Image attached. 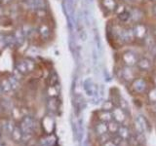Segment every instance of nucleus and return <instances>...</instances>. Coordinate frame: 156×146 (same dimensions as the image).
<instances>
[{
  "label": "nucleus",
  "mask_w": 156,
  "mask_h": 146,
  "mask_svg": "<svg viewBox=\"0 0 156 146\" xmlns=\"http://www.w3.org/2000/svg\"><path fill=\"white\" fill-rule=\"evenodd\" d=\"M95 131L97 133L98 135H101L105 134L108 131V129H107V123H105V122H100L95 126Z\"/></svg>",
  "instance_id": "ddd939ff"
},
{
  "label": "nucleus",
  "mask_w": 156,
  "mask_h": 146,
  "mask_svg": "<svg viewBox=\"0 0 156 146\" xmlns=\"http://www.w3.org/2000/svg\"><path fill=\"white\" fill-rule=\"evenodd\" d=\"M132 88H133L134 92H138V94H141V92H144L146 89V82L143 78H136V79L132 82Z\"/></svg>",
  "instance_id": "39448f33"
},
{
  "label": "nucleus",
  "mask_w": 156,
  "mask_h": 146,
  "mask_svg": "<svg viewBox=\"0 0 156 146\" xmlns=\"http://www.w3.org/2000/svg\"><path fill=\"white\" fill-rule=\"evenodd\" d=\"M27 63V69H28V72H31L34 70V67H35V64H34V61L31 60V58H26L24 60Z\"/></svg>",
  "instance_id": "b1692460"
},
{
  "label": "nucleus",
  "mask_w": 156,
  "mask_h": 146,
  "mask_svg": "<svg viewBox=\"0 0 156 146\" xmlns=\"http://www.w3.org/2000/svg\"><path fill=\"white\" fill-rule=\"evenodd\" d=\"M114 108V103L111 100H105L102 103V110L105 111H112V109Z\"/></svg>",
  "instance_id": "412c9836"
},
{
  "label": "nucleus",
  "mask_w": 156,
  "mask_h": 146,
  "mask_svg": "<svg viewBox=\"0 0 156 146\" xmlns=\"http://www.w3.org/2000/svg\"><path fill=\"white\" fill-rule=\"evenodd\" d=\"M117 134H118L122 139L128 140L132 134H131V131H130L128 127H126V126H120L119 129H118V131H117Z\"/></svg>",
  "instance_id": "9b49d317"
},
{
  "label": "nucleus",
  "mask_w": 156,
  "mask_h": 146,
  "mask_svg": "<svg viewBox=\"0 0 156 146\" xmlns=\"http://www.w3.org/2000/svg\"><path fill=\"white\" fill-rule=\"evenodd\" d=\"M135 126H136V133H140V134H144V133H145V131H148L150 129L148 122L146 121V119L141 115H139L138 117H136V122H135Z\"/></svg>",
  "instance_id": "f257e3e1"
},
{
  "label": "nucleus",
  "mask_w": 156,
  "mask_h": 146,
  "mask_svg": "<svg viewBox=\"0 0 156 146\" xmlns=\"http://www.w3.org/2000/svg\"><path fill=\"white\" fill-rule=\"evenodd\" d=\"M48 106L52 111H56L58 109V100L55 99V97H52L50 101L48 102Z\"/></svg>",
  "instance_id": "4be33fe9"
},
{
  "label": "nucleus",
  "mask_w": 156,
  "mask_h": 146,
  "mask_svg": "<svg viewBox=\"0 0 156 146\" xmlns=\"http://www.w3.org/2000/svg\"><path fill=\"white\" fill-rule=\"evenodd\" d=\"M0 89H1L2 92H9L12 90V86L10 84L9 79H3L0 82Z\"/></svg>",
  "instance_id": "dca6fc26"
},
{
  "label": "nucleus",
  "mask_w": 156,
  "mask_h": 146,
  "mask_svg": "<svg viewBox=\"0 0 156 146\" xmlns=\"http://www.w3.org/2000/svg\"><path fill=\"white\" fill-rule=\"evenodd\" d=\"M99 139H100V142L104 144V143L106 142V141L110 140L111 138H110V135L108 134V133H106V134H105L99 135Z\"/></svg>",
  "instance_id": "a878e982"
},
{
  "label": "nucleus",
  "mask_w": 156,
  "mask_h": 146,
  "mask_svg": "<svg viewBox=\"0 0 156 146\" xmlns=\"http://www.w3.org/2000/svg\"><path fill=\"white\" fill-rule=\"evenodd\" d=\"M126 1H134V0H126Z\"/></svg>",
  "instance_id": "72a5a7b5"
},
{
  "label": "nucleus",
  "mask_w": 156,
  "mask_h": 146,
  "mask_svg": "<svg viewBox=\"0 0 156 146\" xmlns=\"http://www.w3.org/2000/svg\"><path fill=\"white\" fill-rule=\"evenodd\" d=\"M134 36L139 40H144L147 35V27L143 23H136L133 28Z\"/></svg>",
  "instance_id": "f03ea898"
},
{
  "label": "nucleus",
  "mask_w": 156,
  "mask_h": 146,
  "mask_svg": "<svg viewBox=\"0 0 156 146\" xmlns=\"http://www.w3.org/2000/svg\"><path fill=\"white\" fill-rule=\"evenodd\" d=\"M102 146H117V145L110 139V140H108V141H106L105 143L102 144Z\"/></svg>",
  "instance_id": "c85d7f7f"
},
{
  "label": "nucleus",
  "mask_w": 156,
  "mask_h": 146,
  "mask_svg": "<svg viewBox=\"0 0 156 146\" xmlns=\"http://www.w3.org/2000/svg\"><path fill=\"white\" fill-rule=\"evenodd\" d=\"M122 61H123L126 66H134L138 62V57H136V54H134L133 52L127 51L122 55Z\"/></svg>",
  "instance_id": "7ed1b4c3"
},
{
  "label": "nucleus",
  "mask_w": 156,
  "mask_h": 146,
  "mask_svg": "<svg viewBox=\"0 0 156 146\" xmlns=\"http://www.w3.org/2000/svg\"><path fill=\"white\" fill-rule=\"evenodd\" d=\"M101 5L108 12H115L117 7V3L115 0H101Z\"/></svg>",
  "instance_id": "9d476101"
},
{
  "label": "nucleus",
  "mask_w": 156,
  "mask_h": 146,
  "mask_svg": "<svg viewBox=\"0 0 156 146\" xmlns=\"http://www.w3.org/2000/svg\"><path fill=\"white\" fill-rule=\"evenodd\" d=\"M124 11H126V8L124 5H117V7H116V10H115V12L117 13V15H119L121 13H123Z\"/></svg>",
  "instance_id": "cd10ccee"
},
{
  "label": "nucleus",
  "mask_w": 156,
  "mask_h": 146,
  "mask_svg": "<svg viewBox=\"0 0 156 146\" xmlns=\"http://www.w3.org/2000/svg\"><path fill=\"white\" fill-rule=\"evenodd\" d=\"M136 65H138L139 69L143 70V71H147L151 68V61L147 57H141L140 60H138Z\"/></svg>",
  "instance_id": "1a4fd4ad"
},
{
  "label": "nucleus",
  "mask_w": 156,
  "mask_h": 146,
  "mask_svg": "<svg viewBox=\"0 0 156 146\" xmlns=\"http://www.w3.org/2000/svg\"><path fill=\"white\" fill-rule=\"evenodd\" d=\"M143 16H144V14L140 9H134L133 11L131 12V18L136 22L140 21V19L143 18Z\"/></svg>",
  "instance_id": "6ab92c4d"
},
{
  "label": "nucleus",
  "mask_w": 156,
  "mask_h": 146,
  "mask_svg": "<svg viewBox=\"0 0 156 146\" xmlns=\"http://www.w3.org/2000/svg\"><path fill=\"white\" fill-rule=\"evenodd\" d=\"M147 96H148V100L151 102V103H154V102H156V88H154V89L149 91Z\"/></svg>",
  "instance_id": "5701e85b"
},
{
  "label": "nucleus",
  "mask_w": 156,
  "mask_h": 146,
  "mask_svg": "<svg viewBox=\"0 0 156 146\" xmlns=\"http://www.w3.org/2000/svg\"><path fill=\"white\" fill-rule=\"evenodd\" d=\"M119 127V124L115 121H110L107 124V129H108V131H110L111 134H117Z\"/></svg>",
  "instance_id": "f3484780"
},
{
  "label": "nucleus",
  "mask_w": 156,
  "mask_h": 146,
  "mask_svg": "<svg viewBox=\"0 0 156 146\" xmlns=\"http://www.w3.org/2000/svg\"><path fill=\"white\" fill-rule=\"evenodd\" d=\"M151 1H154V0H151Z\"/></svg>",
  "instance_id": "f704fd0d"
},
{
  "label": "nucleus",
  "mask_w": 156,
  "mask_h": 146,
  "mask_svg": "<svg viewBox=\"0 0 156 146\" xmlns=\"http://www.w3.org/2000/svg\"><path fill=\"white\" fill-rule=\"evenodd\" d=\"M3 16H4V9H3V7L0 6V18Z\"/></svg>",
  "instance_id": "7c9ffc66"
},
{
  "label": "nucleus",
  "mask_w": 156,
  "mask_h": 146,
  "mask_svg": "<svg viewBox=\"0 0 156 146\" xmlns=\"http://www.w3.org/2000/svg\"><path fill=\"white\" fill-rule=\"evenodd\" d=\"M118 19H119V21L122 22V23H126V22H128L129 19H131V12L130 11H124L123 13H121L118 15Z\"/></svg>",
  "instance_id": "aec40b11"
},
{
  "label": "nucleus",
  "mask_w": 156,
  "mask_h": 146,
  "mask_svg": "<svg viewBox=\"0 0 156 146\" xmlns=\"http://www.w3.org/2000/svg\"><path fill=\"white\" fill-rule=\"evenodd\" d=\"M8 79L10 81V84H11V86H12V89H16V88H18V86H19V80H18L17 77H15L13 75L11 77H9Z\"/></svg>",
  "instance_id": "393cba45"
},
{
  "label": "nucleus",
  "mask_w": 156,
  "mask_h": 146,
  "mask_svg": "<svg viewBox=\"0 0 156 146\" xmlns=\"http://www.w3.org/2000/svg\"><path fill=\"white\" fill-rule=\"evenodd\" d=\"M153 81H154V85H155V88H156V76L154 77V79H153Z\"/></svg>",
  "instance_id": "473e14b6"
},
{
  "label": "nucleus",
  "mask_w": 156,
  "mask_h": 146,
  "mask_svg": "<svg viewBox=\"0 0 156 146\" xmlns=\"http://www.w3.org/2000/svg\"><path fill=\"white\" fill-rule=\"evenodd\" d=\"M10 1H11V0H1V3L3 5H7V4L10 3Z\"/></svg>",
  "instance_id": "2f4dec72"
},
{
  "label": "nucleus",
  "mask_w": 156,
  "mask_h": 146,
  "mask_svg": "<svg viewBox=\"0 0 156 146\" xmlns=\"http://www.w3.org/2000/svg\"><path fill=\"white\" fill-rule=\"evenodd\" d=\"M84 90L86 92V94L89 96H95L98 94V89L97 86L95 85V83L93 82L91 79H87L84 81Z\"/></svg>",
  "instance_id": "423d86ee"
},
{
  "label": "nucleus",
  "mask_w": 156,
  "mask_h": 146,
  "mask_svg": "<svg viewBox=\"0 0 156 146\" xmlns=\"http://www.w3.org/2000/svg\"><path fill=\"white\" fill-rule=\"evenodd\" d=\"M0 3H1V0H0Z\"/></svg>",
  "instance_id": "c9c22d12"
},
{
  "label": "nucleus",
  "mask_w": 156,
  "mask_h": 146,
  "mask_svg": "<svg viewBox=\"0 0 156 146\" xmlns=\"http://www.w3.org/2000/svg\"><path fill=\"white\" fill-rule=\"evenodd\" d=\"M16 72H18L20 75H26L27 73H28V69L27 66V63L24 61H19L16 64Z\"/></svg>",
  "instance_id": "4468645a"
},
{
  "label": "nucleus",
  "mask_w": 156,
  "mask_h": 146,
  "mask_svg": "<svg viewBox=\"0 0 156 146\" xmlns=\"http://www.w3.org/2000/svg\"><path fill=\"white\" fill-rule=\"evenodd\" d=\"M38 34L43 40H48L51 35V28L47 23H42L38 27Z\"/></svg>",
  "instance_id": "6e6552de"
},
{
  "label": "nucleus",
  "mask_w": 156,
  "mask_h": 146,
  "mask_svg": "<svg viewBox=\"0 0 156 146\" xmlns=\"http://www.w3.org/2000/svg\"><path fill=\"white\" fill-rule=\"evenodd\" d=\"M151 111L156 113V102H154V103H152V105H151Z\"/></svg>",
  "instance_id": "c756f323"
},
{
  "label": "nucleus",
  "mask_w": 156,
  "mask_h": 146,
  "mask_svg": "<svg viewBox=\"0 0 156 146\" xmlns=\"http://www.w3.org/2000/svg\"><path fill=\"white\" fill-rule=\"evenodd\" d=\"M14 34V37L16 39V42H17V45L19 46H22L23 44L26 41V35L23 31V29H16Z\"/></svg>",
  "instance_id": "f8f14e48"
},
{
  "label": "nucleus",
  "mask_w": 156,
  "mask_h": 146,
  "mask_svg": "<svg viewBox=\"0 0 156 146\" xmlns=\"http://www.w3.org/2000/svg\"><path fill=\"white\" fill-rule=\"evenodd\" d=\"M5 40H6L7 47L9 48H13L14 46L17 45L16 39L14 37V34H8V35H5Z\"/></svg>",
  "instance_id": "a211bd4d"
},
{
  "label": "nucleus",
  "mask_w": 156,
  "mask_h": 146,
  "mask_svg": "<svg viewBox=\"0 0 156 146\" xmlns=\"http://www.w3.org/2000/svg\"><path fill=\"white\" fill-rule=\"evenodd\" d=\"M121 77L126 82H133L136 79V72L132 69V66H126L121 70Z\"/></svg>",
  "instance_id": "0eeeda50"
},
{
  "label": "nucleus",
  "mask_w": 156,
  "mask_h": 146,
  "mask_svg": "<svg viewBox=\"0 0 156 146\" xmlns=\"http://www.w3.org/2000/svg\"><path fill=\"white\" fill-rule=\"evenodd\" d=\"M6 47H7V44H6V40H5V35L0 34V51L4 50Z\"/></svg>",
  "instance_id": "bb28decb"
},
{
  "label": "nucleus",
  "mask_w": 156,
  "mask_h": 146,
  "mask_svg": "<svg viewBox=\"0 0 156 146\" xmlns=\"http://www.w3.org/2000/svg\"><path fill=\"white\" fill-rule=\"evenodd\" d=\"M112 118L114 119L115 122H117L118 124H122L126 120V113L125 110H123L121 107H115L112 109Z\"/></svg>",
  "instance_id": "20e7f679"
},
{
  "label": "nucleus",
  "mask_w": 156,
  "mask_h": 146,
  "mask_svg": "<svg viewBox=\"0 0 156 146\" xmlns=\"http://www.w3.org/2000/svg\"><path fill=\"white\" fill-rule=\"evenodd\" d=\"M98 117L101 122H105V123H108L112 120V114L110 111H105V110H101L99 114H98Z\"/></svg>",
  "instance_id": "2eb2a0df"
}]
</instances>
